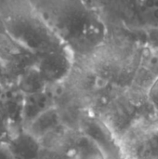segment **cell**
I'll list each match as a JSON object with an SVG mask.
<instances>
[{"label": "cell", "instance_id": "1", "mask_svg": "<svg viewBox=\"0 0 158 159\" xmlns=\"http://www.w3.org/2000/svg\"><path fill=\"white\" fill-rule=\"evenodd\" d=\"M30 1L74 60L88 55L104 43L106 26L88 0Z\"/></svg>", "mask_w": 158, "mask_h": 159}, {"label": "cell", "instance_id": "2", "mask_svg": "<svg viewBox=\"0 0 158 159\" xmlns=\"http://www.w3.org/2000/svg\"><path fill=\"white\" fill-rule=\"evenodd\" d=\"M0 26L36 56L65 47L30 0H0Z\"/></svg>", "mask_w": 158, "mask_h": 159}, {"label": "cell", "instance_id": "3", "mask_svg": "<svg viewBox=\"0 0 158 159\" xmlns=\"http://www.w3.org/2000/svg\"><path fill=\"white\" fill-rule=\"evenodd\" d=\"M74 57L66 48L61 47L37 56L34 67L48 87L64 82L73 72Z\"/></svg>", "mask_w": 158, "mask_h": 159}, {"label": "cell", "instance_id": "4", "mask_svg": "<svg viewBox=\"0 0 158 159\" xmlns=\"http://www.w3.org/2000/svg\"><path fill=\"white\" fill-rule=\"evenodd\" d=\"M37 56L10 36L0 26V61L16 83L20 75L34 67Z\"/></svg>", "mask_w": 158, "mask_h": 159}, {"label": "cell", "instance_id": "5", "mask_svg": "<svg viewBox=\"0 0 158 159\" xmlns=\"http://www.w3.org/2000/svg\"><path fill=\"white\" fill-rule=\"evenodd\" d=\"M6 143L14 159H49L42 142L23 128L12 132Z\"/></svg>", "mask_w": 158, "mask_h": 159}, {"label": "cell", "instance_id": "6", "mask_svg": "<svg viewBox=\"0 0 158 159\" xmlns=\"http://www.w3.org/2000/svg\"><path fill=\"white\" fill-rule=\"evenodd\" d=\"M61 127L62 123L61 115L58 109L53 105L39 115L24 129L42 141L48 135L60 129Z\"/></svg>", "mask_w": 158, "mask_h": 159}, {"label": "cell", "instance_id": "7", "mask_svg": "<svg viewBox=\"0 0 158 159\" xmlns=\"http://www.w3.org/2000/svg\"><path fill=\"white\" fill-rule=\"evenodd\" d=\"M24 95L22 105V128H26L39 115L53 106V101L47 91Z\"/></svg>", "mask_w": 158, "mask_h": 159}, {"label": "cell", "instance_id": "8", "mask_svg": "<svg viewBox=\"0 0 158 159\" xmlns=\"http://www.w3.org/2000/svg\"><path fill=\"white\" fill-rule=\"evenodd\" d=\"M135 159H158V128L147 130L132 145Z\"/></svg>", "mask_w": 158, "mask_h": 159}, {"label": "cell", "instance_id": "9", "mask_svg": "<svg viewBox=\"0 0 158 159\" xmlns=\"http://www.w3.org/2000/svg\"><path fill=\"white\" fill-rule=\"evenodd\" d=\"M74 156L75 159H106V154L102 147L84 133L75 138Z\"/></svg>", "mask_w": 158, "mask_h": 159}, {"label": "cell", "instance_id": "10", "mask_svg": "<svg viewBox=\"0 0 158 159\" xmlns=\"http://www.w3.org/2000/svg\"><path fill=\"white\" fill-rule=\"evenodd\" d=\"M15 86L24 95L41 92L48 88L34 66L20 75Z\"/></svg>", "mask_w": 158, "mask_h": 159}, {"label": "cell", "instance_id": "11", "mask_svg": "<svg viewBox=\"0 0 158 159\" xmlns=\"http://www.w3.org/2000/svg\"><path fill=\"white\" fill-rule=\"evenodd\" d=\"M134 7L147 29H158V0H134Z\"/></svg>", "mask_w": 158, "mask_h": 159}, {"label": "cell", "instance_id": "12", "mask_svg": "<svg viewBox=\"0 0 158 159\" xmlns=\"http://www.w3.org/2000/svg\"><path fill=\"white\" fill-rule=\"evenodd\" d=\"M12 132L13 131L8 116L0 100V143H7Z\"/></svg>", "mask_w": 158, "mask_h": 159}, {"label": "cell", "instance_id": "13", "mask_svg": "<svg viewBox=\"0 0 158 159\" xmlns=\"http://www.w3.org/2000/svg\"><path fill=\"white\" fill-rule=\"evenodd\" d=\"M11 85H15V83L10 78L6 68L4 67V65L2 64L0 61V88H5V87H8Z\"/></svg>", "mask_w": 158, "mask_h": 159}, {"label": "cell", "instance_id": "14", "mask_svg": "<svg viewBox=\"0 0 158 159\" xmlns=\"http://www.w3.org/2000/svg\"><path fill=\"white\" fill-rule=\"evenodd\" d=\"M0 159H14L6 143H0Z\"/></svg>", "mask_w": 158, "mask_h": 159}]
</instances>
